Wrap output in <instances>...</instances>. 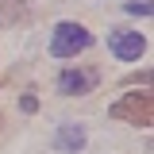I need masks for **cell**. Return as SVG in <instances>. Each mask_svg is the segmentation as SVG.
Listing matches in <instances>:
<instances>
[{
    "mask_svg": "<svg viewBox=\"0 0 154 154\" xmlns=\"http://www.w3.org/2000/svg\"><path fill=\"white\" fill-rule=\"evenodd\" d=\"M85 127H77V123H66V127H58V135H54V146L58 150H69V154H77L81 146H85Z\"/></svg>",
    "mask_w": 154,
    "mask_h": 154,
    "instance_id": "5",
    "label": "cell"
},
{
    "mask_svg": "<svg viewBox=\"0 0 154 154\" xmlns=\"http://www.w3.org/2000/svg\"><path fill=\"white\" fill-rule=\"evenodd\" d=\"M93 35L81 27V23H58L54 35H50V54L54 58H77L81 50H89Z\"/></svg>",
    "mask_w": 154,
    "mask_h": 154,
    "instance_id": "2",
    "label": "cell"
},
{
    "mask_svg": "<svg viewBox=\"0 0 154 154\" xmlns=\"http://www.w3.org/2000/svg\"><path fill=\"white\" fill-rule=\"evenodd\" d=\"M108 50H112L119 62H139L146 54V38L139 31H112L108 35Z\"/></svg>",
    "mask_w": 154,
    "mask_h": 154,
    "instance_id": "3",
    "label": "cell"
},
{
    "mask_svg": "<svg viewBox=\"0 0 154 154\" xmlns=\"http://www.w3.org/2000/svg\"><path fill=\"white\" fill-rule=\"evenodd\" d=\"M112 119H123V123H135V127H150L154 123V96L143 89V93H123L108 108Z\"/></svg>",
    "mask_w": 154,
    "mask_h": 154,
    "instance_id": "1",
    "label": "cell"
},
{
    "mask_svg": "<svg viewBox=\"0 0 154 154\" xmlns=\"http://www.w3.org/2000/svg\"><path fill=\"white\" fill-rule=\"evenodd\" d=\"M96 81H100L96 69H62L58 73V93L62 96H85L96 89Z\"/></svg>",
    "mask_w": 154,
    "mask_h": 154,
    "instance_id": "4",
    "label": "cell"
},
{
    "mask_svg": "<svg viewBox=\"0 0 154 154\" xmlns=\"http://www.w3.org/2000/svg\"><path fill=\"white\" fill-rule=\"evenodd\" d=\"M127 12H131V16H150V4L139 0V4H127Z\"/></svg>",
    "mask_w": 154,
    "mask_h": 154,
    "instance_id": "6",
    "label": "cell"
},
{
    "mask_svg": "<svg viewBox=\"0 0 154 154\" xmlns=\"http://www.w3.org/2000/svg\"><path fill=\"white\" fill-rule=\"evenodd\" d=\"M19 108H23V112H35L38 100H35V96H23V100H19Z\"/></svg>",
    "mask_w": 154,
    "mask_h": 154,
    "instance_id": "7",
    "label": "cell"
}]
</instances>
